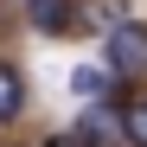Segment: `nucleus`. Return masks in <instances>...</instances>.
<instances>
[{
  "label": "nucleus",
  "instance_id": "nucleus-1",
  "mask_svg": "<svg viewBox=\"0 0 147 147\" xmlns=\"http://www.w3.org/2000/svg\"><path fill=\"white\" fill-rule=\"evenodd\" d=\"M109 70L115 77H147V26L109 32Z\"/></svg>",
  "mask_w": 147,
  "mask_h": 147
},
{
  "label": "nucleus",
  "instance_id": "nucleus-2",
  "mask_svg": "<svg viewBox=\"0 0 147 147\" xmlns=\"http://www.w3.org/2000/svg\"><path fill=\"white\" fill-rule=\"evenodd\" d=\"M77 134H83L90 147H109V141H121V115H115V102H83Z\"/></svg>",
  "mask_w": 147,
  "mask_h": 147
},
{
  "label": "nucleus",
  "instance_id": "nucleus-3",
  "mask_svg": "<svg viewBox=\"0 0 147 147\" xmlns=\"http://www.w3.org/2000/svg\"><path fill=\"white\" fill-rule=\"evenodd\" d=\"M70 90H77L83 102H102V96L115 90V70L109 64H77V70H70Z\"/></svg>",
  "mask_w": 147,
  "mask_h": 147
},
{
  "label": "nucleus",
  "instance_id": "nucleus-4",
  "mask_svg": "<svg viewBox=\"0 0 147 147\" xmlns=\"http://www.w3.org/2000/svg\"><path fill=\"white\" fill-rule=\"evenodd\" d=\"M26 19L38 32H70V0H26Z\"/></svg>",
  "mask_w": 147,
  "mask_h": 147
},
{
  "label": "nucleus",
  "instance_id": "nucleus-5",
  "mask_svg": "<svg viewBox=\"0 0 147 147\" xmlns=\"http://www.w3.org/2000/svg\"><path fill=\"white\" fill-rule=\"evenodd\" d=\"M90 26H102V32H121V26H128V0H90Z\"/></svg>",
  "mask_w": 147,
  "mask_h": 147
},
{
  "label": "nucleus",
  "instance_id": "nucleus-6",
  "mask_svg": "<svg viewBox=\"0 0 147 147\" xmlns=\"http://www.w3.org/2000/svg\"><path fill=\"white\" fill-rule=\"evenodd\" d=\"M19 109H26V83H19V70L0 64V121H13Z\"/></svg>",
  "mask_w": 147,
  "mask_h": 147
},
{
  "label": "nucleus",
  "instance_id": "nucleus-7",
  "mask_svg": "<svg viewBox=\"0 0 147 147\" xmlns=\"http://www.w3.org/2000/svg\"><path fill=\"white\" fill-rule=\"evenodd\" d=\"M121 141L147 147V102H121Z\"/></svg>",
  "mask_w": 147,
  "mask_h": 147
},
{
  "label": "nucleus",
  "instance_id": "nucleus-8",
  "mask_svg": "<svg viewBox=\"0 0 147 147\" xmlns=\"http://www.w3.org/2000/svg\"><path fill=\"white\" fill-rule=\"evenodd\" d=\"M45 147H90V141H83L77 128H70V134H51V141H45Z\"/></svg>",
  "mask_w": 147,
  "mask_h": 147
}]
</instances>
